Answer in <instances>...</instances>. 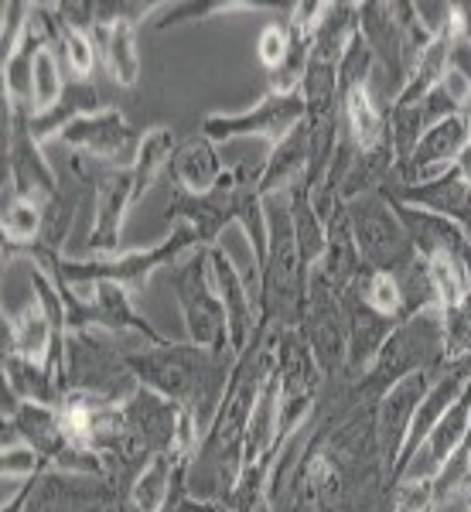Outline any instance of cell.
<instances>
[{"label":"cell","mask_w":471,"mask_h":512,"mask_svg":"<svg viewBox=\"0 0 471 512\" xmlns=\"http://www.w3.org/2000/svg\"><path fill=\"white\" fill-rule=\"evenodd\" d=\"M123 359L140 386L178 403L202 437L209 431L212 417L219 414V403L229 390L239 355L233 349L212 352L192 342H161L137 352H123Z\"/></svg>","instance_id":"obj_2"},{"label":"cell","mask_w":471,"mask_h":512,"mask_svg":"<svg viewBox=\"0 0 471 512\" xmlns=\"http://www.w3.org/2000/svg\"><path fill=\"white\" fill-rule=\"evenodd\" d=\"M444 366H448V355H444L441 308H431L413 318H403L383 342V349H379L376 362L369 366V373L355 379V383L373 396V400H379L400 379L417 373H441Z\"/></svg>","instance_id":"obj_4"},{"label":"cell","mask_w":471,"mask_h":512,"mask_svg":"<svg viewBox=\"0 0 471 512\" xmlns=\"http://www.w3.org/2000/svg\"><path fill=\"white\" fill-rule=\"evenodd\" d=\"M362 270H366V263H362L359 246H355L349 209H345V202H338L325 216V253H321V260L311 267V277H318L321 284H328L332 291L345 294L355 280L362 277Z\"/></svg>","instance_id":"obj_20"},{"label":"cell","mask_w":471,"mask_h":512,"mask_svg":"<svg viewBox=\"0 0 471 512\" xmlns=\"http://www.w3.org/2000/svg\"><path fill=\"white\" fill-rule=\"evenodd\" d=\"M59 376L65 396H93V400L103 403L130 400L140 386L123 352L110 349L96 332H69Z\"/></svg>","instance_id":"obj_5"},{"label":"cell","mask_w":471,"mask_h":512,"mask_svg":"<svg viewBox=\"0 0 471 512\" xmlns=\"http://www.w3.org/2000/svg\"><path fill=\"white\" fill-rule=\"evenodd\" d=\"M338 117H342V137L355 151H369L390 137L386 134V110L376 106L369 86H355L338 96Z\"/></svg>","instance_id":"obj_27"},{"label":"cell","mask_w":471,"mask_h":512,"mask_svg":"<svg viewBox=\"0 0 471 512\" xmlns=\"http://www.w3.org/2000/svg\"><path fill=\"white\" fill-rule=\"evenodd\" d=\"M62 144L72 147V154H89L96 161H106L113 168H134L144 134L123 120L120 110L103 106L93 117H82L59 134Z\"/></svg>","instance_id":"obj_14"},{"label":"cell","mask_w":471,"mask_h":512,"mask_svg":"<svg viewBox=\"0 0 471 512\" xmlns=\"http://www.w3.org/2000/svg\"><path fill=\"white\" fill-rule=\"evenodd\" d=\"M209 267H212V280H216L222 311H226L229 345L239 355L250 345L256 328H260V301H253L250 287H246L243 274L236 270L233 256L222 250V246H212L209 250Z\"/></svg>","instance_id":"obj_18"},{"label":"cell","mask_w":471,"mask_h":512,"mask_svg":"<svg viewBox=\"0 0 471 512\" xmlns=\"http://www.w3.org/2000/svg\"><path fill=\"white\" fill-rule=\"evenodd\" d=\"M4 386H11L24 403L62 407L65 400L62 376L55 369H48L45 362L24 359V355H4Z\"/></svg>","instance_id":"obj_30"},{"label":"cell","mask_w":471,"mask_h":512,"mask_svg":"<svg viewBox=\"0 0 471 512\" xmlns=\"http://www.w3.org/2000/svg\"><path fill=\"white\" fill-rule=\"evenodd\" d=\"M270 246L260 267V321L270 328H297L308 304V274L297 250L291 209L267 212Z\"/></svg>","instance_id":"obj_3"},{"label":"cell","mask_w":471,"mask_h":512,"mask_svg":"<svg viewBox=\"0 0 471 512\" xmlns=\"http://www.w3.org/2000/svg\"><path fill=\"white\" fill-rule=\"evenodd\" d=\"M451 76L461 79L471 93V38H454L451 45Z\"/></svg>","instance_id":"obj_47"},{"label":"cell","mask_w":471,"mask_h":512,"mask_svg":"<svg viewBox=\"0 0 471 512\" xmlns=\"http://www.w3.org/2000/svg\"><path fill=\"white\" fill-rule=\"evenodd\" d=\"M308 158H311V130L308 123L287 134L280 144L270 147V158L263 161V171H260V195L270 198L277 192H291L297 181L304 178L308 171Z\"/></svg>","instance_id":"obj_26"},{"label":"cell","mask_w":471,"mask_h":512,"mask_svg":"<svg viewBox=\"0 0 471 512\" xmlns=\"http://www.w3.org/2000/svg\"><path fill=\"white\" fill-rule=\"evenodd\" d=\"M454 168L461 171V178L471 181V144L465 147V151H461V158H458V164H454Z\"/></svg>","instance_id":"obj_49"},{"label":"cell","mask_w":471,"mask_h":512,"mask_svg":"<svg viewBox=\"0 0 471 512\" xmlns=\"http://www.w3.org/2000/svg\"><path fill=\"white\" fill-rule=\"evenodd\" d=\"M287 209H291L294 222V236H297V250H301L304 267H314L325 253V222H321L318 209L311 202V188L308 185H294L287 192Z\"/></svg>","instance_id":"obj_33"},{"label":"cell","mask_w":471,"mask_h":512,"mask_svg":"<svg viewBox=\"0 0 471 512\" xmlns=\"http://www.w3.org/2000/svg\"><path fill=\"white\" fill-rule=\"evenodd\" d=\"M297 328L311 345L325 379H342L345 355H349V318H345L342 294L308 274V304Z\"/></svg>","instance_id":"obj_10"},{"label":"cell","mask_w":471,"mask_h":512,"mask_svg":"<svg viewBox=\"0 0 471 512\" xmlns=\"http://www.w3.org/2000/svg\"><path fill=\"white\" fill-rule=\"evenodd\" d=\"M260 7H277L270 0H175L164 4V11L154 18L157 31L178 28V24H195L205 21L212 14H233V11H260Z\"/></svg>","instance_id":"obj_35"},{"label":"cell","mask_w":471,"mask_h":512,"mask_svg":"<svg viewBox=\"0 0 471 512\" xmlns=\"http://www.w3.org/2000/svg\"><path fill=\"white\" fill-rule=\"evenodd\" d=\"M52 11H55V7H52ZM55 24H59V41H62L65 55H69V65H72V72H76V79L93 76V69H96V62H99L96 38L86 35V31L69 28V24H62L59 18H55Z\"/></svg>","instance_id":"obj_42"},{"label":"cell","mask_w":471,"mask_h":512,"mask_svg":"<svg viewBox=\"0 0 471 512\" xmlns=\"http://www.w3.org/2000/svg\"><path fill=\"white\" fill-rule=\"evenodd\" d=\"M120 492L103 475L48 468L35 478L24 512H117Z\"/></svg>","instance_id":"obj_13"},{"label":"cell","mask_w":471,"mask_h":512,"mask_svg":"<svg viewBox=\"0 0 471 512\" xmlns=\"http://www.w3.org/2000/svg\"><path fill=\"white\" fill-rule=\"evenodd\" d=\"M287 48H291V28H287V18L277 24H267L260 31V41H256V55H260L263 69L277 72L287 59Z\"/></svg>","instance_id":"obj_45"},{"label":"cell","mask_w":471,"mask_h":512,"mask_svg":"<svg viewBox=\"0 0 471 512\" xmlns=\"http://www.w3.org/2000/svg\"><path fill=\"white\" fill-rule=\"evenodd\" d=\"M99 110H103V99H99V89L93 86V82L72 79L52 110L35 113V117H31V134H35L38 144H45V140L59 137L69 123H76L82 117H93V113H99Z\"/></svg>","instance_id":"obj_28"},{"label":"cell","mask_w":471,"mask_h":512,"mask_svg":"<svg viewBox=\"0 0 471 512\" xmlns=\"http://www.w3.org/2000/svg\"><path fill=\"white\" fill-rule=\"evenodd\" d=\"M28 14H31V4H24V0H11V4H4V35H0L4 59L14 52V45L21 41L24 24H28Z\"/></svg>","instance_id":"obj_46"},{"label":"cell","mask_w":471,"mask_h":512,"mask_svg":"<svg viewBox=\"0 0 471 512\" xmlns=\"http://www.w3.org/2000/svg\"><path fill=\"white\" fill-rule=\"evenodd\" d=\"M96 48L99 62L106 65L117 86L130 89L140 79V48H137V28L134 24H110V28H96Z\"/></svg>","instance_id":"obj_31"},{"label":"cell","mask_w":471,"mask_h":512,"mask_svg":"<svg viewBox=\"0 0 471 512\" xmlns=\"http://www.w3.org/2000/svg\"><path fill=\"white\" fill-rule=\"evenodd\" d=\"M79 205H82V185H62L52 198H45V202H41V209H45V226H41V239L35 246L62 253L65 239L72 233V222H76Z\"/></svg>","instance_id":"obj_34"},{"label":"cell","mask_w":471,"mask_h":512,"mask_svg":"<svg viewBox=\"0 0 471 512\" xmlns=\"http://www.w3.org/2000/svg\"><path fill=\"white\" fill-rule=\"evenodd\" d=\"M226 164H222L216 140H209L198 130L195 137L181 140L175 147V158H171V175H175V185L185 188L192 195H205L226 178Z\"/></svg>","instance_id":"obj_24"},{"label":"cell","mask_w":471,"mask_h":512,"mask_svg":"<svg viewBox=\"0 0 471 512\" xmlns=\"http://www.w3.org/2000/svg\"><path fill=\"white\" fill-rule=\"evenodd\" d=\"M175 147L178 140L171 134L168 127H151L140 140V154H137V164L130 171H134V198L140 202L144 198L147 188L154 185V178L161 175L164 168H171V158H175Z\"/></svg>","instance_id":"obj_36"},{"label":"cell","mask_w":471,"mask_h":512,"mask_svg":"<svg viewBox=\"0 0 471 512\" xmlns=\"http://www.w3.org/2000/svg\"><path fill=\"white\" fill-rule=\"evenodd\" d=\"M471 431V383L465 386V393L454 400V407L448 414L441 417V424L434 427L431 434L424 437V444L417 448V454L410 458V465L403 468L400 478H396L393 485L400 482H431V478L441 472L444 465L458 454V448L465 444V437Z\"/></svg>","instance_id":"obj_17"},{"label":"cell","mask_w":471,"mask_h":512,"mask_svg":"<svg viewBox=\"0 0 471 512\" xmlns=\"http://www.w3.org/2000/svg\"><path fill=\"white\" fill-rule=\"evenodd\" d=\"M270 373H274V328L260 321L250 345L239 352L229 390L219 403V414L212 417L209 431L202 434L185 468V492L192 499L229 506L246 468V427H250L260 386L267 383Z\"/></svg>","instance_id":"obj_1"},{"label":"cell","mask_w":471,"mask_h":512,"mask_svg":"<svg viewBox=\"0 0 471 512\" xmlns=\"http://www.w3.org/2000/svg\"><path fill=\"white\" fill-rule=\"evenodd\" d=\"M359 31H362V38H366V45L373 48V59L383 65L386 76L393 79L396 93H400L413 72V59L407 52V41H403L393 4H379V0L359 4Z\"/></svg>","instance_id":"obj_19"},{"label":"cell","mask_w":471,"mask_h":512,"mask_svg":"<svg viewBox=\"0 0 471 512\" xmlns=\"http://www.w3.org/2000/svg\"><path fill=\"white\" fill-rule=\"evenodd\" d=\"M345 301V318H349V355H345V376L342 379H362L369 373V366L376 362L383 342L390 338V332L400 321L379 315L369 308L355 291L342 294Z\"/></svg>","instance_id":"obj_22"},{"label":"cell","mask_w":471,"mask_h":512,"mask_svg":"<svg viewBox=\"0 0 471 512\" xmlns=\"http://www.w3.org/2000/svg\"><path fill=\"white\" fill-rule=\"evenodd\" d=\"M48 461L41 458V454L31 448V444H7V448H0V475L7 478H38L41 472H48Z\"/></svg>","instance_id":"obj_43"},{"label":"cell","mask_w":471,"mask_h":512,"mask_svg":"<svg viewBox=\"0 0 471 512\" xmlns=\"http://www.w3.org/2000/svg\"><path fill=\"white\" fill-rule=\"evenodd\" d=\"M465 512H471V495H468V499H465Z\"/></svg>","instance_id":"obj_51"},{"label":"cell","mask_w":471,"mask_h":512,"mask_svg":"<svg viewBox=\"0 0 471 512\" xmlns=\"http://www.w3.org/2000/svg\"><path fill=\"white\" fill-rule=\"evenodd\" d=\"M41 226H45V209L41 202L31 198H4V212H0V229H4V256H18L28 246L41 239Z\"/></svg>","instance_id":"obj_32"},{"label":"cell","mask_w":471,"mask_h":512,"mask_svg":"<svg viewBox=\"0 0 471 512\" xmlns=\"http://www.w3.org/2000/svg\"><path fill=\"white\" fill-rule=\"evenodd\" d=\"M468 144H471V130H468V123L461 113L434 123V127L417 140V147L410 151V158L393 168V178H396L393 188L424 185V181L451 171Z\"/></svg>","instance_id":"obj_15"},{"label":"cell","mask_w":471,"mask_h":512,"mask_svg":"<svg viewBox=\"0 0 471 512\" xmlns=\"http://www.w3.org/2000/svg\"><path fill=\"white\" fill-rule=\"evenodd\" d=\"M465 239H468V243H471V222H468V226H465Z\"/></svg>","instance_id":"obj_50"},{"label":"cell","mask_w":471,"mask_h":512,"mask_svg":"<svg viewBox=\"0 0 471 512\" xmlns=\"http://www.w3.org/2000/svg\"><path fill=\"white\" fill-rule=\"evenodd\" d=\"M164 4L157 0H96V24L110 28V24H137L151 21L154 14H161Z\"/></svg>","instance_id":"obj_41"},{"label":"cell","mask_w":471,"mask_h":512,"mask_svg":"<svg viewBox=\"0 0 471 512\" xmlns=\"http://www.w3.org/2000/svg\"><path fill=\"white\" fill-rule=\"evenodd\" d=\"M468 495H471V485H468Z\"/></svg>","instance_id":"obj_52"},{"label":"cell","mask_w":471,"mask_h":512,"mask_svg":"<svg viewBox=\"0 0 471 512\" xmlns=\"http://www.w3.org/2000/svg\"><path fill=\"white\" fill-rule=\"evenodd\" d=\"M345 209H349L355 246H359V256L369 270H400L403 263L420 256L413 250V239L396 205L383 192L352 198V202H345Z\"/></svg>","instance_id":"obj_8"},{"label":"cell","mask_w":471,"mask_h":512,"mask_svg":"<svg viewBox=\"0 0 471 512\" xmlns=\"http://www.w3.org/2000/svg\"><path fill=\"white\" fill-rule=\"evenodd\" d=\"M93 301V311H96V328H106V332H134L144 338L147 345H161L168 342L157 328L147 321L140 311L134 308V301H130V291L120 284H110V280H103V284H93L82 291Z\"/></svg>","instance_id":"obj_23"},{"label":"cell","mask_w":471,"mask_h":512,"mask_svg":"<svg viewBox=\"0 0 471 512\" xmlns=\"http://www.w3.org/2000/svg\"><path fill=\"white\" fill-rule=\"evenodd\" d=\"M164 512H168V509H164Z\"/></svg>","instance_id":"obj_53"},{"label":"cell","mask_w":471,"mask_h":512,"mask_svg":"<svg viewBox=\"0 0 471 512\" xmlns=\"http://www.w3.org/2000/svg\"><path fill=\"white\" fill-rule=\"evenodd\" d=\"M239 181H243V171L229 168L226 178L219 181L212 192L205 195H192L185 188H171L168 195V209H164V222H175V226H188L198 236V246L202 250H212L219 246V236L229 222H236L239 212Z\"/></svg>","instance_id":"obj_12"},{"label":"cell","mask_w":471,"mask_h":512,"mask_svg":"<svg viewBox=\"0 0 471 512\" xmlns=\"http://www.w3.org/2000/svg\"><path fill=\"white\" fill-rule=\"evenodd\" d=\"M393 198V202L413 205V209H424L437 219H448L454 226L465 229L471 222V181L461 178L458 168L444 171L424 185H407V188H379Z\"/></svg>","instance_id":"obj_21"},{"label":"cell","mask_w":471,"mask_h":512,"mask_svg":"<svg viewBox=\"0 0 471 512\" xmlns=\"http://www.w3.org/2000/svg\"><path fill=\"white\" fill-rule=\"evenodd\" d=\"M72 175L79 178L82 188H93V229H89V253L96 256H117L123 219L127 209L137 202L134 198V171L113 168L106 161H96L89 154H72L69 158Z\"/></svg>","instance_id":"obj_6"},{"label":"cell","mask_w":471,"mask_h":512,"mask_svg":"<svg viewBox=\"0 0 471 512\" xmlns=\"http://www.w3.org/2000/svg\"><path fill=\"white\" fill-rule=\"evenodd\" d=\"M362 297V301L369 304L373 311L379 315L393 318V321H403V301H400V287H396V277L390 270H362V277L355 280L349 287Z\"/></svg>","instance_id":"obj_38"},{"label":"cell","mask_w":471,"mask_h":512,"mask_svg":"<svg viewBox=\"0 0 471 512\" xmlns=\"http://www.w3.org/2000/svg\"><path fill=\"white\" fill-rule=\"evenodd\" d=\"M396 277V287H400V301H403V318H413L420 311L437 308V287L431 277V267H427L424 256H413L410 263H403L400 270H390Z\"/></svg>","instance_id":"obj_37"},{"label":"cell","mask_w":471,"mask_h":512,"mask_svg":"<svg viewBox=\"0 0 471 512\" xmlns=\"http://www.w3.org/2000/svg\"><path fill=\"white\" fill-rule=\"evenodd\" d=\"M168 512H229V506H222V502L192 499V495H181L178 502H171Z\"/></svg>","instance_id":"obj_48"},{"label":"cell","mask_w":471,"mask_h":512,"mask_svg":"<svg viewBox=\"0 0 471 512\" xmlns=\"http://www.w3.org/2000/svg\"><path fill=\"white\" fill-rule=\"evenodd\" d=\"M441 499L434 492V478L431 482H400L390 492V512H437Z\"/></svg>","instance_id":"obj_44"},{"label":"cell","mask_w":471,"mask_h":512,"mask_svg":"<svg viewBox=\"0 0 471 512\" xmlns=\"http://www.w3.org/2000/svg\"><path fill=\"white\" fill-rule=\"evenodd\" d=\"M65 86H69V82L62 79V72H59V59H55L52 48H45V52L38 55V62H35V86H31V110H35V113L52 110V106L62 99Z\"/></svg>","instance_id":"obj_40"},{"label":"cell","mask_w":471,"mask_h":512,"mask_svg":"<svg viewBox=\"0 0 471 512\" xmlns=\"http://www.w3.org/2000/svg\"><path fill=\"white\" fill-rule=\"evenodd\" d=\"M441 328H444V355H448V362H465V366H471V294L454 304H444Z\"/></svg>","instance_id":"obj_39"},{"label":"cell","mask_w":471,"mask_h":512,"mask_svg":"<svg viewBox=\"0 0 471 512\" xmlns=\"http://www.w3.org/2000/svg\"><path fill=\"white\" fill-rule=\"evenodd\" d=\"M301 123H308V103L301 93H274L270 89L253 110L243 113H209L202 120V134L209 140H233V137H263L270 147L294 134Z\"/></svg>","instance_id":"obj_9"},{"label":"cell","mask_w":471,"mask_h":512,"mask_svg":"<svg viewBox=\"0 0 471 512\" xmlns=\"http://www.w3.org/2000/svg\"><path fill=\"white\" fill-rule=\"evenodd\" d=\"M171 291L178 297L181 318L188 328V342L202 349H233L229 345L226 311H222L216 280H212L209 250H195L185 263L171 267Z\"/></svg>","instance_id":"obj_7"},{"label":"cell","mask_w":471,"mask_h":512,"mask_svg":"<svg viewBox=\"0 0 471 512\" xmlns=\"http://www.w3.org/2000/svg\"><path fill=\"white\" fill-rule=\"evenodd\" d=\"M31 106L7 103L4 127H7V171H11V195L31 198V202H45L62 188L59 175L41 154V144L31 134Z\"/></svg>","instance_id":"obj_11"},{"label":"cell","mask_w":471,"mask_h":512,"mask_svg":"<svg viewBox=\"0 0 471 512\" xmlns=\"http://www.w3.org/2000/svg\"><path fill=\"white\" fill-rule=\"evenodd\" d=\"M355 35H359V4H349V0L325 4V11H321V18H318V28H314L311 59L325 62V65H338L342 55L349 52Z\"/></svg>","instance_id":"obj_29"},{"label":"cell","mask_w":471,"mask_h":512,"mask_svg":"<svg viewBox=\"0 0 471 512\" xmlns=\"http://www.w3.org/2000/svg\"><path fill=\"white\" fill-rule=\"evenodd\" d=\"M55 342H62V335H55L52 318L45 315V308L35 301H28L21 311H4V355H24V359L45 362L52 355Z\"/></svg>","instance_id":"obj_25"},{"label":"cell","mask_w":471,"mask_h":512,"mask_svg":"<svg viewBox=\"0 0 471 512\" xmlns=\"http://www.w3.org/2000/svg\"><path fill=\"white\" fill-rule=\"evenodd\" d=\"M434 376L437 373L407 376V379H400L393 390H386L376 400V437H379V454H383V465H386V475H390V485H393L396 458H400L403 444H407L413 414H417L420 400H424L427 386L434 383Z\"/></svg>","instance_id":"obj_16"}]
</instances>
